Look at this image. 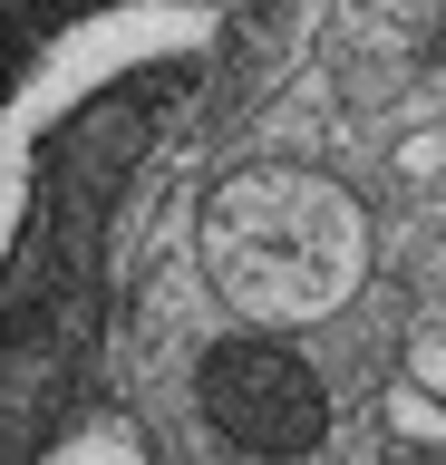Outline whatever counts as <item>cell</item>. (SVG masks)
<instances>
[{"label": "cell", "instance_id": "obj_1", "mask_svg": "<svg viewBox=\"0 0 446 465\" xmlns=\"http://www.w3.org/2000/svg\"><path fill=\"white\" fill-rule=\"evenodd\" d=\"M155 136V87L107 78V97L39 136V174L20 194V232L0 252V465H30L88 388L107 330V232Z\"/></svg>", "mask_w": 446, "mask_h": 465}, {"label": "cell", "instance_id": "obj_2", "mask_svg": "<svg viewBox=\"0 0 446 465\" xmlns=\"http://www.w3.org/2000/svg\"><path fill=\"white\" fill-rule=\"evenodd\" d=\"M213 301L253 330H301L330 320L369 272V213L350 184H330L311 165H233L204 194L194 223Z\"/></svg>", "mask_w": 446, "mask_h": 465}, {"label": "cell", "instance_id": "obj_3", "mask_svg": "<svg viewBox=\"0 0 446 465\" xmlns=\"http://www.w3.org/2000/svg\"><path fill=\"white\" fill-rule=\"evenodd\" d=\"M194 407L243 465H301L330 446V388L282 330H233L194 359Z\"/></svg>", "mask_w": 446, "mask_h": 465}, {"label": "cell", "instance_id": "obj_4", "mask_svg": "<svg viewBox=\"0 0 446 465\" xmlns=\"http://www.w3.org/2000/svg\"><path fill=\"white\" fill-rule=\"evenodd\" d=\"M136 10H184V0H0V126H10L30 68H49L59 39L107 29V20H136Z\"/></svg>", "mask_w": 446, "mask_h": 465}, {"label": "cell", "instance_id": "obj_5", "mask_svg": "<svg viewBox=\"0 0 446 465\" xmlns=\"http://www.w3.org/2000/svg\"><path fill=\"white\" fill-rule=\"evenodd\" d=\"M30 465H155V446L126 427V417H78V427H59Z\"/></svg>", "mask_w": 446, "mask_h": 465}, {"label": "cell", "instance_id": "obj_6", "mask_svg": "<svg viewBox=\"0 0 446 465\" xmlns=\"http://www.w3.org/2000/svg\"><path fill=\"white\" fill-rule=\"evenodd\" d=\"M388 427L408 436V446H446V398H427L417 378H398L388 388Z\"/></svg>", "mask_w": 446, "mask_h": 465}, {"label": "cell", "instance_id": "obj_7", "mask_svg": "<svg viewBox=\"0 0 446 465\" xmlns=\"http://www.w3.org/2000/svg\"><path fill=\"white\" fill-rule=\"evenodd\" d=\"M408 378L427 388V398H446V330H417L408 340Z\"/></svg>", "mask_w": 446, "mask_h": 465}, {"label": "cell", "instance_id": "obj_8", "mask_svg": "<svg viewBox=\"0 0 446 465\" xmlns=\"http://www.w3.org/2000/svg\"><path fill=\"white\" fill-rule=\"evenodd\" d=\"M398 174H417V184L446 174V136H408V145H398Z\"/></svg>", "mask_w": 446, "mask_h": 465}]
</instances>
